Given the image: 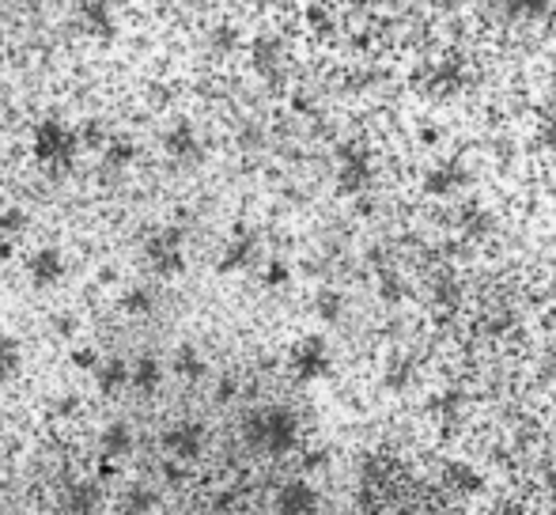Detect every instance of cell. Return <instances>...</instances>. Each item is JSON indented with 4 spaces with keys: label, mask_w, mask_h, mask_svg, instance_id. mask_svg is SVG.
<instances>
[{
    "label": "cell",
    "mask_w": 556,
    "mask_h": 515,
    "mask_svg": "<svg viewBox=\"0 0 556 515\" xmlns=\"http://www.w3.org/2000/svg\"><path fill=\"white\" fill-rule=\"evenodd\" d=\"M73 364H76V368H84V372H91V368L99 364V356L91 353V349H76V353H73Z\"/></svg>",
    "instance_id": "cell-19"
},
{
    "label": "cell",
    "mask_w": 556,
    "mask_h": 515,
    "mask_svg": "<svg viewBox=\"0 0 556 515\" xmlns=\"http://www.w3.org/2000/svg\"><path fill=\"white\" fill-rule=\"evenodd\" d=\"M155 508H160V493L152 486H144V481H132L122 493V501H117L122 515H152Z\"/></svg>",
    "instance_id": "cell-12"
},
{
    "label": "cell",
    "mask_w": 556,
    "mask_h": 515,
    "mask_svg": "<svg viewBox=\"0 0 556 515\" xmlns=\"http://www.w3.org/2000/svg\"><path fill=\"white\" fill-rule=\"evenodd\" d=\"M53 330H58L61 338H73V334H76V318L73 315H58V318H53Z\"/></svg>",
    "instance_id": "cell-20"
},
{
    "label": "cell",
    "mask_w": 556,
    "mask_h": 515,
    "mask_svg": "<svg viewBox=\"0 0 556 515\" xmlns=\"http://www.w3.org/2000/svg\"><path fill=\"white\" fill-rule=\"evenodd\" d=\"M511 4H515V12L534 15V12H542V8H545V0H511Z\"/></svg>",
    "instance_id": "cell-21"
},
{
    "label": "cell",
    "mask_w": 556,
    "mask_h": 515,
    "mask_svg": "<svg viewBox=\"0 0 556 515\" xmlns=\"http://www.w3.org/2000/svg\"><path fill=\"white\" fill-rule=\"evenodd\" d=\"M80 148H84L80 129L68 126V122H61V118H42L35 129H30V155H35L38 167L53 171V175L73 167Z\"/></svg>",
    "instance_id": "cell-1"
},
{
    "label": "cell",
    "mask_w": 556,
    "mask_h": 515,
    "mask_svg": "<svg viewBox=\"0 0 556 515\" xmlns=\"http://www.w3.org/2000/svg\"><path fill=\"white\" fill-rule=\"evenodd\" d=\"M84 30L96 38H111L117 30V12L111 0H88L84 4Z\"/></svg>",
    "instance_id": "cell-11"
},
{
    "label": "cell",
    "mask_w": 556,
    "mask_h": 515,
    "mask_svg": "<svg viewBox=\"0 0 556 515\" xmlns=\"http://www.w3.org/2000/svg\"><path fill=\"white\" fill-rule=\"evenodd\" d=\"M23 372V346L12 334H0V384H12Z\"/></svg>",
    "instance_id": "cell-13"
},
{
    "label": "cell",
    "mask_w": 556,
    "mask_h": 515,
    "mask_svg": "<svg viewBox=\"0 0 556 515\" xmlns=\"http://www.w3.org/2000/svg\"><path fill=\"white\" fill-rule=\"evenodd\" d=\"M247 440L257 443V448H269V451H285L288 440H292V420L288 413H254L247 425Z\"/></svg>",
    "instance_id": "cell-3"
},
{
    "label": "cell",
    "mask_w": 556,
    "mask_h": 515,
    "mask_svg": "<svg viewBox=\"0 0 556 515\" xmlns=\"http://www.w3.org/2000/svg\"><path fill=\"white\" fill-rule=\"evenodd\" d=\"M250 254H254V243H250V239H235V243L227 247L224 258H220V269H224V273L242 269V265L250 262Z\"/></svg>",
    "instance_id": "cell-18"
},
{
    "label": "cell",
    "mask_w": 556,
    "mask_h": 515,
    "mask_svg": "<svg viewBox=\"0 0 556 515\" xmlns=\"http://www.w3.org/2000/svg\"><path fill=\"white\" fill-rule=\"evenodd\" d=\"M27 277L35 288H58L61 280L68 277V262L58 247H38L35 254L27 258Z\"/></svg>",
    "instance_id": "cell-5"
},
{
    "label": "cell",
    "mask_w": 556,
    "mask_h": 515,
    "mask_svg": "<svg viewBox=\"0 0 556 515\" xmlns=\"http://www.w3.org/2000/svg\"><path fill=\"white\" fill-rule=\"evenodd\" d=\"M201 448H205V428H201L198 420H178V425H170L167 432H163V451H167L170 459L190 463V459L201 455Z\"/></svg>",
    "instance_id": "cell-6"
},
{
    "label": "cell",
    "mask_w": 556,
    "mask_h": 515,
    "mask_svg": "<svg viewBox=\"0 0 556 515\" xmlns=\"http://www.w3.org/2000/svg\"><path fill=\"white\" fill-rule=\"evenodd\" d=\"M163 384V364L155 361L152 353L137 356V361L129 364V387L137 390V394H155Z\"/></svg>",
    "instance_id": "cell-10"
},
{
    "label": "cell",
    "mask_w": 556,
    "mask_h": 515,
    "mask_svg": "<svg viewBox=\"0 0 556 515\" xmlns=\"http://www.w3.org/2000/svg\"><path fill=\"white\" fill-rule=\"evenodd\" d=\"M144 258H148V265L155 269V277H178V273L186 269L182 231H178V228L155 231V236L144 243Z\"/></svg>",
    "instance_id": "cell-2"
},
{
    "label": "cell",
    "mask_w": 556,
    "mask_h": 515,
    "mask_svg": "<svg viewBox=\"0 0 556 515\" xmlns=\"http://www.w3.org/2000/svg\"><path fill=\"white\" fill-rule=\"evenodd\" d=\"M163 148H167V155H170V160H178V163H190V160H198V155H201L198 133H193V126H186V122H178V126L167 129Z\"/></svg>",
    "instance_id": "cell-9"
},
{
    "label": "cell",
    "mask_w": 556,
    "mask_h": 515,
    "mask_svg": "<svg viewBox=\"0 0 556 515\" xmlns=\"http://www.w3.org/2000/svg\"><path fill=\"white\" fill-rule=\"evenodd\" d=\"M20 228H23L20 209L0 205V262H4V258H12V243H15V236H20Z\"/></svg>",
    "instance_id": "cell-15"
},
{
    "label": "cell",
    "mask_w": 556,
    "mask_h": 515,
    "mask_svg": "<svg viewBox=\"0 0 556 515\" xmlns=\"http://www.w3.org/2000/svg\"><path fill=\"white\" fill-rule=\"evenodd\" d=\"M175 372H178L182 379H201V376H205V361L198 356V349L182 346V349L175 353Z\"/></svg>",
    "instance_id": "cell-17"
},
{
    "label": "cell",
    "mask_w": 556,
    "mask_h": 515,
    "mask_svg": "<svg viewBox=\"0 0 556 515\" xmlns=\"http://www.w3.org/2000/svg\"><path fill=\"white\" fill-rule=\"evenodd\" d=\"M132 443H137V432H132L129 420H111V425L103 428V436H99V451H103L106 463L125 459L132 451Z\"/></svg>",
    "instance_id": "cell-7"
},
{
    "label": "cell",
    "mask_w": 556,
    "mask_h": 515,
    "mask_svg": "<svg viewBox=\"0 0 556 515\" xmlns=\"http://www.w3.org/2000/svg\"><path fill=\"white\" fill-rule=\"evenodd\" d=\"M91 376H96V387L103 390L106 398H114L129 387V364H125L122 356H106V361H99L96 368H91Z\"/></svg>",
    "instance_id": "cell-8"
},
{
    "label": "cell",
    "mask_w": 556,
    "mask_h": 515,
    "mask_svg": "<svg viewBox=\"0 0 556 515\" xmlns=\"http://www.w3.org/2000/svg\"><path fill=\"white\" fill-rule=\"evenodd\" d=\"M122 311L132 318H144L155 311V292L148 285H132L129 292H122Z\"/></svg>",
    "instance_id": "cell-14"
},
{
    "label": "cell",
    "mask_w": 556,
    "mask_h": 515,
    "mask_svg": "<svg viewBox=\"0 0 556 515\" xmlns=\"http://www.w3.org/2000/svg\"><path fill=\"white\" fill-rule=\"evenodd\" d=\"M132 155H137V148H132V140H106L103 145V163L111 171H125L132 163Z\"/></svg>",
    "instance_id": "cell-16"
},
{
    "label": "cell",
    "mask_w": 556,
    "mask_h": 515,
    "mask_svg": "<svg viewBox=\"0 0 556 515\" xmlns=\"http://www.w3.org/2000/svg\"><path fill=\"white\" fill-rule=\"evenodd\" d=\"M58 508L61 515H103V493H99L96 481L73 478L58 493Z\"/></svg>",
    "instance_id": "cell-4"
}]
</instances>
